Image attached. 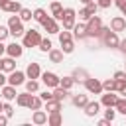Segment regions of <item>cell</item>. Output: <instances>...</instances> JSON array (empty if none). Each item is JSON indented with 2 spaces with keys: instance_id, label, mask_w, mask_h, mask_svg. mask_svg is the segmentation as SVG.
I'll return each mask as SVG.
<instances>
[{
  "instance_id": "cell-1",
  "label": "cell",
  "mask_w": 126,
  "mask_h": 126,
  "mask_svg": "<svg viewBox=\"0 0 126 126\" xmlns=\"http://www.w3.org/2000/svg\"><path fill=\"white\" fill-rule=\"evenodd\" d=\"M39 41H41V33L37 30H33V28L32 30H26L24 35H22V45L24 47H37Z\"/></svg>"
},
{
  "instance_id": "cell-2",
  "label": "cell",
  "mask_w": 126,
  "mask_h": 126,
  "mask_svg": "<svg viewBox=\"0 0 126 126\" xmlns=\"http://www.w3.org/2000/svg\"><path fill=\"white\" fill-rule=\"evenodd\" d=\"M8 30H10V35L14 37H22L24 35V22L20 20V16H10L8 18Z\"/></svg>"
},
{
  "instance_id": "cell-3",
  "label": "cell",
  "mask_w": 126,
  "mask_h": 126,
  "mask_svg": "<svg viewBox=\"0 0 126 126\" xmlns=\"http://www.w3.org/2000/svg\"><path fill=\"white\" fill-rule=\"evenodd\" d=\"M102 28V18L100 16H91L87 20V37H98V30Z\"/></svg>"
},
{
  "instance_id": "cell-4",
  "label": "cell",
  "mask_w": 126,
  "mask_h": 126,
  "mask_svg": "<svg viewBox=\"0 0 126 126\" xmlns=\"http://www.w3.org/2000/svg\"><path fill=\"white\" fill-rule=\"evenodd\" d=\"M77 12L75 8H63L61 12V22H63V30H73V26L77 24Z\"/></svg>"
},
{
  "instance_id": "cell-5",
  "label": "cell",
  "mask_w": 126,
  "mask_h": 126,
  "mask_svg": "<svg viewBox=\"0 0 126 126\" xmlns=\"http://www.w3.org/2000/svg\"><path fill=\"white\" fill-rule=\"evenodd\" d=\"M39 79H41V83L47 87V89H55V87H59V75L57 73H53V71H43L41 75H39Z\"/></svg>"
},
{
  "instance_id": "cell-6",
  "label": "cell",
  "mask_w": 126,
  "mask_h": 126,
  "mask_svg": "<svg viewBox=\"0 0 126 126\" xmlns=\"http://www.w3.org/2000/svg\"><path fill=\"white\" fill-rule=\"evenodd\" d=\"M83 85H85L87 93H91V94H102V81H98L94 77H87Z\"/></svg>"
},
{
  "instance_id": "cell-7",
  "label": "cell",
  "mask_w": 126,
  "mask_h": 126,
  "mask_svg": "<svg viewBox=\"0 0 126 126\" xmlns=\"http://www.w3.org/2000/svg\"><path fill=\"white\" fill-rule=\"evenodd\" d=\"M102 43L106 45V47H112V49H118V43H120V39H118V32H112V30H108L102 37Z\"/></svg>"
},
{
  "instance_id": "cell-8",
  "label": "cell",
  "mask_w": 126,
  "mask_h": 126,
  "mask_svg": "<svg viewBox=\"0 0 126 126\" xmlns=\"http://www.w3.org/2000/svg\"><path fill=\"white\" fill-rule=\"evenodd\" d=\"M0 10L2 12H10V14H18L22 10V4L16 0H0Z\"/></svg>"
},
{
  "instance_id": "cell-9",
  "label": "cell",
  "mask_w": 126,
  "mask_h": 126,
  "mask_svg": "<svg viewBox=\"0 0 126 126\" xmlns=\"http://www.w3.org/2000/svg\"><path fill=\"white\" fill-rule=\"evenodd\" d=\"M41 28L47 32V33H59L61 30H59V24H57V20L53 18V16H47L43 22H41Z\"/></svg>"
},
{
  "instance_id": "cell-10",
  "label": "cell",
  "mask_w": 126,
  "mask_h": 126,
  "mask_svg": "<svg viewBox=\"0 0 126 126\" xmlns=\"http://www.w3.org/2000/svg\"><path fill=\"white\" fill-rule=\"evenodd\" d=\"M26 83V73L24 71H12L10 75H8V85H14V87H20V85H24Z\"/></svg>"
},
{
  "instance_id": "cell-11",
  "label": "cell",
  "mask_w": 126,
  "mask_h": 126,
  "mask_svg": "<svg viewBox=\"0 0 126 126\" xmlns=\"http://www.w3.org/2000/svg\"><path fill=\"white\" fill-rule=\"evenodd\" d=\"M6 53H8L10 57L18 59V57H22V53H24V45H22V43L12 41V43H8V45H6Z\"/></svg>"
},
{
  "instance_id": "cell-12",
  "label": "cell",
  "mask_w": 126,
  "mask_h": 126,
  "mask_svg": "<svg viewBox=\"0 0 126 126\" xmlns=\"http://www.w3.org/2000/svg\"><path fill=\"white\" fill-rule=\"evenodd\" d=\"M118 100V94H114V91H104V94L100 96V106H114Z\"/></svg>"
},
{
  "instance_id": "cell-13",
  "label": "cell",
  "mask_w": 126,
  "mask_h": 126,
  "mask_svg": "<svg viewBox=\"0 0 126 126\" xmlns=\"http://www.w3.org/2000/svg\"><path fill=\"white\" fill-rule=\"evenodd\" d=\"M110 30L112 32H124L126 30V18L124 16H116L110 20Z\"/></svg>"
},
{
  "instance_id": "cell-14",
  "label": "cell",
  "mask_w": 126,
  "mask_h": 126,
  "mask_svg": "<svg viewBox=\"0 0 126 126\" xmlns=\"http://www.w3.org/2000/svg\"><path fill=\"white\" fill-rule=\"evenodd\" d=\"M98 112H100V102H96V100H89V102L85 104V114H87L89 118L96 116Z\"/></svg>"
},
{
  "instance_id": "cell-15",
  "label": "cell",
  "mask_w": 126,
  "mask_h": 126,
  "mask_svg": "<svg viewBox=\"0 0 126 126\" xmlns=\"http://www.w3.org/2000/svg\"><path fill=\"white\" fill-rule=\"evenodd\" d=\"M39 75H41L39 63H30L28 69H26V77H28V79H39Z\"/></svg>"
},
{
  "instance_id": "cell-16",
  "label": "cell",
  "mask_w": 126,
  "mask_h": 126,
  "mask_svg": "<svg viewBox=\"0 0 126 126\" xmlns=\"http://www.w3.org/2000/svg\"><path fill=\"white\" fill-rule=\"evenodd\" d=\"M32 122L33 124H37V126H41V124H47V112L45 110H33V114H32Z\"/></svg>"
},
{
  "instance_id": "cell-17",
  "label": "cell",
  "mask_w": 126,
  "mask_h": 126,
  "mask_svg": "<svg viewBox=\"0 0 126 126\" xmlns=\"http://www.w3.org/2000/svg\"><path fill=\"white\" fill-rule=\"evenodd\" d=\"M71 77L75 79V83H85V79L91 77V75L87 73V69H83V67H75L73 73H71Z\"/></svg>"
},
{
  "instance_id": "cell-18",
  "label": "cell",
  "mask_w": 126,
  "mask_h": 126,
  "mask_svg": "<svg viewBox=\"0 0 126 126\" xmlns=\"http://www.w3.org/2000/svg\"><path fill=\"white\" fill-rule=\"evenodd\" d=\"M73 37L75 39H85L87 37V24H75L73 26Z\"/></svg>"
},
{
  "instance_id": "cell-19",
  "label": "cell",
  "mask_w": 126,
  "mask_h": 126,
  "mask_svg": "<svg viewBox=\"0 0 126 126\" xmlns=\"http://www.w3.org/2000/svg\"><path fill=\"white\" fill-rule=\"evenodd\" d=\"M16 94H18V93H16V87H14V85H4V87H2V98H4V100H14Z\"/></svg>"
},
{
  "instance_id": "cell-20",
  "label": "cell",
  "mask_w": 126,
  "mask_h": 126,
  "mask_svg": "<svg viewBox=\"0 0 126 126\" xmlns=\"http://www.w3.org/2000/svg\"><path fill=\"white\" fill-rule=\"evenodd\" d=\"M30 100H32V93H18L16 94V104L18 106H24V108H28V104H30Z\"/></svg>"
},
{
  "instance_id": "cell-21",
  "label": "cell",
  "mask_w": 126,
  "mask_h": 126,
  "mask_svg": "<svg viewBox=\"0 0 126 126\" xmlns=\"http://www.w3.org/2000/svg\"><path fill=\"white\" fill-rule=\"evenodd\" d=\"M14 69H16V59L10 57V55L8 57H2V71L4 73H12Z\"/></svg>"
},
{
  "instance_id": "cell-22",
  "label": "cell",
  "mask_w": 126,
  "mask_h": 126,
  "mask_svg": "<svg viewBox=\"0 0 126 126\" xmlns=\"http://www.w3.org/2000/svg\"><path fill=\"white\" fill-rule=\"evenodd\" d=\"M47 124H49V126H59V124H63L61 112H47Z\"/></svg>"
},
{
  "instance_id": "cell-23",
  "label": "cell",
  "mask_w": 126,
  "mask_h": 126,
  "mask_svg": "<svg viewBox=\"0 0 126 126\" xmlns=\"http://www.w3.org/2000/svg\"><path fill=\"white\" fill-rule=\"evenodd\" d=\"M47 53H49V61H51V63H61V61H63V55H65L61 49H53V47H51Z\"/></svg>"
},
{
  "instance_id": "cell-24",
  "label": "cell",
  "mask_w": 126,
  "mask_h": 126,
  "mask_svg": "<svg viewBox=\"0 0 126 126\" xmlns=\"http://www.w3.org/2000/svg\"><path fill=\"white\" fill-rule=\"evenodd\" d=\"M49 8H51V16H53V18L59 22V20H61V12H63L61 2H57V0H55V2H51V6H49Z\"/></svg>"
},
{
  "instance_id": "cell-25",
  "label": "cell",
  "mask_w": 126,
  "mask_h": 126,
  "mask_svg": "<svg viewBox=\"0 0 126 126\" xmlns=\"http://www.w3.org/2000/svg\"><path fill=\"white\" fill-rule=\"evenodd\" d=\"M67 96H69V91H67V89H63V87H55V89H53V98H55V100H61V102H63Z\"/></svg>"
},
{
  "instance_id": "cell-26",
  "label": "cell",
  "mask_w": 126,
  "mask_h": 126,
  "mask_svg": "<svg viewBox=\"0 0 126 126\" xmlns=\"http://www.w3.org/2000/svg\"><path fill=\"white\" fill-rule=\"evenodd\" d=\"M71 102H73L77 108H85V104L89 102V98H87V94H73Z\"/></svg>"
},
{
  "instance_id": "cell-27",
  "label": "cell",
  "mask_w": 126,
  "mask_h": 126,
  "mask_svg": "<svg viewBox=\"0 0 126 126\" xmlns=\"http://www.w3.org/2000/svg\"><path fill=\"white\" fill-rule=\"evenodd\" d=\"M45 110L47 112H61V100H55V98L47 100L45 102Z\"/></svg>"
},
{
  "instance_id": "cell-28",
  "label": "cell",
  "mask_w": 126,
  "mask_h": 126,
  "mask_svg": "<svg viewBox=\"0 0 126 126\" xmlns=\"http://www.w3.org/2000/svg\"><path fill=\"white\" fill-rule=\"evenodd\" d=\"M73 85H75V79H73L71 75H67V77H61V79H59V87H63V89H67V91H71V89H73Z\"/></svg>"
},
{
  "instance_id": "cell-29",
  "label": "cell",
  "mask_w": 126,
  "mask_h": 126,
  "mask_svg": "<svg viewBox=\"0 0 126 126\" xmlns=\"http://www.w3.org/2000/svg\"><path fill=\"white\" fill-rule=\"evenodd\" d=\"M61 43V51L67 55V53H73V49H75V41L73 39H65V41H59Z\"/></svg>"
},
{
  "instance_id": "cell-30",
  "label": "cell",
  "mask_w": 126,
  "mask_h": 126,
  "mask_svg": "<svg viewBox=\"0 0 126 126\" xmlns=\"http://www.w3.org/2000/svg\"><path fill=\"white\" fill-rule=\"evenodd\" d=\"M24 85H26V91H28V93H37V91H39V81H37V79H30V81H26Z\"/></svg>"
},
{
  "instance_id": "cell-31",
  "label": "cell",
  "mask_w": 126,
  "mask_h": 126,
  "mask_svg": "<svg viewBox=\"0 0 126 126\" xmlns=\"http://www.w3.org/2000/svg\"><path fill=\"white\" fill-rule=\"evenodd\" d=\"M41 106H43V100H41V96H33V94H32V100H30L28 108H30V110H39Z\"/></svg>"
},
{
  "instance_id": "cell-32",
  "label": "cell",
  "mask_w": 126,
  "mask_h": 126,
  "mask_svg": "<svg viewBox=\"0 0 126 126\" xmlns=\"http://www.w3.org/2000/svg\"><path fill=\"white\" fill-rule=\"evenodd\" d=\"M114 108H116V112H120V114H126V96H118V100H116Z\"/></svg>"
},
{
  "instance_id": "cell-33",
  "label": "cell",
  "mask_w": 126,
  "mask_h": 126,
  "mask_svg": "<svg viewBox=\"0 0 126 126\" xmlns=\"http://www.w3.org/2000/svg\"><path fill=\"white\" fill-rule=\"evenodd\" d=\"M18 14H20V20H22V22H30V20L33 18V12H32L30 8H22Z\"/></svg>"
},
{
  "instance_id": "cell-34",
  "label": "cell",
  "mask_w": 126,
  "mask_h": 126,
  "mask_svg": "<svg viewBox=\"0 0 126 126\" xmlns=\"http://www.w3.org/2000/svg\"><path fill=\"white\" fill-rule=\"evenodd\" d=\"M45 18H47V12H45L43 8H35V10H33V20H35V22L41 24Z\"/></svg>"
},
{
  "instance_id": "cell-35",
  "label": "cell",
  "mask_w": 126,
  "mask_h": 126,
  "mask_svg": "<svg viewBox=\"0 0 126 126\" xmlns=\"http://www.w3.org/2000/svg\"><path fill=\"white\" fill-rule=\"evenodd\" d=\"M85 10H87V14H89V16H94V14H96V10H98L96 0H93V2H89V4H85Z\"/></svg>"
},
{
  "instance_id": "cell-36",
  "label": "cell",
  "mask_w": 126,
  "mask_h": 126,
  "mask_svg": "<svg viewBox=\"0 0 126 126\" xmlns=\"http://www.w3.org/2000/svg\"><path fill=\"white\" fill-rule=\"evenodd\" d=\"M41 51H49L51 47H53V43H51V39H47V37H41V41H39V45H37Z\"/></svg>"
},
{
  "instance_id": "cell-37",
  "label": "cell",
  "mask_w": 126,
  "mask_h": 126,
  "mask_svg": "<svg viewBox=\"0 0 126 126\" xmlns=\"http://www.w3.org/2000/svg\"><path fill=\"white\" fill-rule=\"evenodd\" d=\"M114 89H116V81H114V79L102 81V93H104V91H114Z\"/></svg>"
},
{
  "instance_id": "cell-38",
  "label": "cell",
  "mask_w": 126,
  "mask_h": 126,
  "mask_svg": "<svg viewBox=\"0 0 126 126\" xmlns=\"http://www.w3.org/2000/svg\"><path fill=\"white\" fill-rule=\"evenodd\" d=\"M2 112L8 116V118H12L14 116V108H12V104H10V100H6V102H2Z\"/></svg>"
},
{
  "instance_id": "cell-39",
  "label": "cell",
  "mask_w": 126,
  "mask_h": 126,
  "mask_svg": "<svg viewBox=\"0 0 126 126\" xmlns=\"http://www.w3.org/2000/svg\"><path fill=\"white\" fill-rule=\"evenodd\" d=\"M104 118L112 122V120L116 118V108H114V106H106V110H104Z\"/></svg>"
},
{
  "instance_id": "cell-40",
  "label": "cell",
  "mask_w": 126,
  "mask_h": 126,
  "mask_svg": "<svg viewBox=\"0 0 126 126\" xmlns=\"http://www.w3.org/2000/svg\"><path fill=\"white\" fill-rule=\"evenodd\" d=\"M8 35H10V30H8V26H0V41H4Z\"/></svg>"
},
{
  "instance_id": "cell-41",
  "label": "cell",
  "mask_w": 126,
  "mask_h": 126,
  "mask_svg": "<svg viewBox=\"0 0 126 126\" xmlns=\"http://www.w3.org/2000/svg\"><path fill=\"white\" fill-rule=\"evenodd\" d=\"M112 79H114V81H126V71H116V73L112 75Z\"/></svg>"
},
{
  "instance_id": "cell-42",
  "label": "cell",
  "mask_w": 126,
  "mask_h": 126,
  "mask_svg": "<svg viewBox=\"0 0 126 126\" xmlns=\"http://www.w3.org/2000/svg\"><path fill=\"white\" fill-rule=\"evenodd\" d=\"M77 18H79V20H83V22H87V20H89L91 16H89V14H87V10L83 8V10H79V14H77Z\"/></svg>"
},
{
  "instance_id": "cell-43",
  "label": "cell",
  "mask_w": 126,
  "mask_h": 126,
  "mask_svg": "<svg viewBox=\"0 0 126 126\" xmlns=\"http://www.w3.org/2000/svg\"><path fill=\"white\" fill-rule=\"evenodd\" d=\"M96 4H98V8H110L112 0H96Z\"/></svg>"
},
{
  "instance_id": "cell-44",
  "label": "cell",
  "mask_w": 126,
  "mask_h": 126,
  "mask_svg": "<svg viewBox=\"0 0 126 126\" xmlns=\"http://www.w3.org/2000/svg\"><path fill=\"white\" fill-rule=\"evenodd\" d=\"M39 96H41V100H43V102H47V100H51V98H53V93H47V91H45V93H41Z\"/></svg>"
},
{
  "instance_id": "cell-45",
  "label": "cell",
  "mask_w": 126,
  "mask_h": 126,
  "mask_svg": "<svg viewBox=\"0 0 126 126\" xmlns=\"http://www.w3.org/2000/svg\"><path fill=\"white\" fill-rule=\"evenodd\" d=\"M6 83H8V77L4 75V71H0V89H2V87H4Z\"/></svg>"
},
{
  "instance_id": "cell-46",
  "label": "cell",
  "mask_w": 126,
  "mask_h": 126,
  "mask_svg": "<svg viewBox=\"0 0 126 126\" xmlns=\"http://www.w3.org/2000/svg\"><path fill=\"white\" fill-rule=\"evenodd\" d=\"M8 120H10V118H8L6 114H2V112H0V126H6V124H8Z\"/></svg>"
},
{
  "instance_id": "cell-47",
  "label": "cell",
  "mask_w": 126,
  "mask_h": 126,
  "mask_svg": "<svg viewBox=\"0 0 126 126\" xmlns=\"http://www.w3.org/2000/svg\"><path fill=\"white\" fill-rule=\"evenodd\" d=\"M118 49L126 55V39H120V43H118Z\"/></svg>"
},
{
  "instance_id": "cell-48",
  "label": "cell",
  "mask_w": 126,
  "mask_h": 126,
  "mask_svg": "<svg viewBox=\"0 0 126 126\" xmlns=\"http://www.w3.org/2000/svg\"><path fill=\"white\" fill-rule=\"evenodd\" d=\"M110 124V120H106V118H102V120H98V126H108Z\"/></svg>"
},
{
  "instance_id": "cell-49",
  "label": "cell",
  "mask_w": 126,
  "mask_h": 126,
  "mask_svg": "<svg viewBox=\"0 0 126 126\" xmlns=\"http://www.w3.org/2000/svg\"><path fill=\"white\" fill-rule=\"evenodd\" d=\"M6 53V45H4V41H0V57Z\"/></svg>"
},
{
  "instance_id": "cell-50",
  "label": "cell",
  "mask_w": 126,
  "mask_h": 126,
  "mask_svg": "<svg viewBox=\"0 0 126 126\" xmlns=\"http://www.w3.org/2000/svg\"><path fill=\"white\" fill-rule=\"evenodd\" d=\"M118 8H120V10H122V14H124V18H126V0H124V2H122V4H120V6H118Z\"/></svg>"
},
{
  "instance_id": "cell-51",
  "label": "cell",
  "mask_w": 126,
  "mask_h": 126,
  "mask_svg": "<svg viewBox=\"0 0 126 126\" xmlns=\"http://www.w3.org/2000/svg\"><path fill=\"white\" fill-rule=\"evenodd\" d=\"M112 2H114V4H116V6H120V4H122V2H124V0H112Z\"/></svg>"
},
{
  "instance_id": "cell-52",
  "label": "cell",
  "mask_w": 126,
  "mask_h": 126,
  "mask_svg": "<svg viewBox=\"0 0 126 126\" xmlns=\"http://www.w3.org/2000/svg\"><path fill=\"white\" fill-rule=\"evenodd\" d=\"M81 2H83V4H89V2H93V0H81Z\"/></svg>"
},
{
  "instance_id": "cell-53",
  "label": "cell",
  "mask_w": 126,
  "mask_h": 126,
  "mask_svg": "<svg viewBox=\"0 0 126 126\" xmlns=\"http://www.w3.org/2000/svg\"><path fill=\"white\" fill-rule=\"evenodd\" d=\"M0 71H2V57H0Z\"/></svg>"
},
{
  "instance_id": "cell-54",
  "label": "cell",
  "mask_w": 126,
  "mask_h": 126,
  "mask_svg": "<svg viewBox=\"0 0 126 126\" xmlns=\"http://www.w3.org/2000/svg\"><path fill=\"white\" fill-rule=\"evenodd\" d=\"M0 112H2V100H0Z\"/></svg>"
},
{
  "instance_id": "cell-55",
  "label": "cell",
  "mask_w": 126,
  "mask_h": 126,
  "mask_svg": "<svg viewBox=\"0 0 126 126\" xmlns=\"http://www.w3.org/2000/svg\"><path fill=\"white\" fill-rule=\"evenodd\" d=\"M124 71H126V67H124Z\"/></svg>"
},
{
  "instance_id": "cell-56",
  "label": "cell",
  "mask_w": 126,
  "mask_h": 126,
  "mask_svg": "<svg viewBox=\"0 0 126 126\" xmlns=\"http://www.w3.org/2000/svg\"><path fill=\"white\" fill-rule=\"evenodd\" d=\"M124 116H126V114H124Z\"/></svg>"
}]
</instances>
